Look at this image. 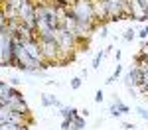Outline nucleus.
Segmentation results:
<instances>
[{
    "label": "nucleus",
    "instance_id": "f257e3e1",
    "mask_svg": "<svg viewBox=\"0 0 148 130\" xmlns=\"http://www.w3.org/2000/svg\"><path fill=\"white\" fill-rule=\"evenodd\" d=\"M71 16L77 20V24H91L97 22L95 10H93V0H73L69 4Z\"/></svg>",
    "mask_w": 148,
    "mask_h": 130
},
{
    "label": "nucleus",
    "instance_id": "f03ea898",
    "mask_svg": "<svg viewBox=\"0 0 148 130\" xmlns=\"http://www.w3.org/2000/svg\"><path fill=\"white\" fill-rule=\"evenodd\" d=\"M40 47H42L44 61L51 63V65H57V61L61 57V49L57 46V42H40Z\"/></svg>",
    "mask_w": 148,
    "mask_h": 130
},
{
    "label": "nucleus",
    "instance_id": "7ed1b4c3",
    "mask_svg": "<svg viewBox=\"0 0 148 130\" xmlns=\"http://www.w3.org/2000/svg\"><path fill=\"white\" fill-rule=\"evenodd\" d=\"M24 49H26V53L34 59V61H38V65L44 63V55H42V47H40V39H38V37L28 39V42L24 44Z\"/></svg>",
    "mask_w": 148,
    "mask_h": 130
},
{
    "label": "nucleus",
    "instance_id": "20e7f679",
    "mask_svg": "<svg viewBox=\"0 0 148 130\" xmlns=\"http://www.w3.org/2000/svg\"><path fill=\"white\" fill-rule=\"evenodd\" d=\"M10 108L14 110V112H22V114H30V108H28V105H26V101L24 99H20V101H14L10 105Z\"/></svg>",
    "mask_w": 148,
    "mask_h": 130
},
{
    "label": "nucleus",
    "instance_id": "39448f33",
    "mask_svg": "<svg viewBox=\"0 0 148 130\" xmlns=\"http://www.w3.org/2000/svg\"><path fill=\"white\" fill-rule=\"evenodd\" d=\"M42 105L44 106H57V108H63V103L57 101L56 97H51V95H42Z\"/></svg>",
    "mask_w": 148,
    "mask_h": 130
},
{
    "label": "nucleus",
    "instance_id": "423d86ee",
    "mask_svg": "<svg viewBox=\"0 0 148 130\" xmlns=\"http://www.w3.org/2000/svg\"><path fill=\"white\" fill-rule=\"evenodd\" d=\"M59 114H61V118H75L79 114V110L75 106H63V108H59Z\"/></svg>",
    "mask_w": 148,
    "mask_h": 130
},
{
    "label": "nucleus",
    "instance_id": "0eeeda50",
    "mask_svg": "<svg viewBox=\"0 0 148 130\" xmlns=\"http://www.w3.org/2000/svg\"><path fill=\"white\" fill-rule=\"evenodd\" d=\"M146 63H148V51L140 49L136 55H134V65H138V67H144Z\"/></svg>",
    "mask_w": 148,
    "mask_h": 130
},
{
    "label": "nucleus",
    "instance_id": "6e6552de",
    "mask_svg": "<svg viewBox=\"0 0 148 130\" xmlns=\"http://www.w3.org/2000/svg\"><path fill=\"white\" fill-rule=\"evenodd\" d=\"M69 130H85V116L77 114V116L73 118V124H71Z\"/></svg>",
    "mask_w": 148,
    "mask_h": 130
},
{
    "label": "nucleus",
    "instance_id": "1a4fd4ad",
    "mask_svg": "<svg viewBox=\"0 0 148 130\" xmlns=\"http://www.w3.org/2000/svg\"><path fill=\"white\" fill-rule=\"evenodd\" d=\"M109 112H111V116H123V112H121V108H119V105H116V103H111V106H109Z\"/></svg>",
    "mask_w": 148,
    "mask_h": 130
},
{
    "label": "nucleus",
    "instance_id": "9d476101",
    "mask_svg": "<svg viewBox=\"0 0 148 130\" xmlns=\"http://www.w3.org/2000/svg\"><path fill=\"white\" fill-rule=\"evenodd\" d=\"M105 57V51H99L97 55H95V59H93V69H99L101 67V59Z\"/></svg>",
    "mask_w": 148,
    "mask_h": 130
},
{
    "label": "nucleus",
    "instance_id": "9b49d317",
    "mask_svg": "<svg viewBox=\"0 0 148 130\" xmlns=\"http://www.w3.org/2000/svg\"><path fill=\"white\" fill-rule=\"evenodd\" d=\"M6 22H8V18H6V12H4V8L0 6V32L6 28Z\"/></svg>",
    "mask_w": 148,
    "mask_h": 130
},
{
    "label": "nucleus",
    "instance_id": "f8f14e48",
    "mask_svg": "<svg viewBox=\"0 0 148 130\" xmlns=\"http://www.w3.org/2000/svg\"><path fill=\"white\" fill-rule=\"evenodd\" d=\"M136 114L142 118V120H146V122H148V108H144V106H138V108H136Z\"/></svg>",
    "mask_w": 148,
    "mask_h": 130
},
{
    "label": "nucleus",
    "instance_id": "ddd939ff",
    "mask_svg": "<svg viewBox=\"0 0 148 130\" xmlns=\"http://www.w3.org/2000/svg\"><path fill=\"white\" fill-rule=\"evenodd\" d=\"M134 37H136V32H134V30H126L125 35H123V39H125V42H132Z\"/></svg>",
    "mask_w": 148,
    "mask_h": 130
},
{
    "label": "nucleus",
    "instance_id": "4468645a",
    "mask_svg": "<svg viewBox=\"0 0 148 130\" xmlns=\"http://www.w3.org/2000/svg\"><path fill=\"white\" fill-rule=\"evenodd\" d=\"M71 124H73V118H63V122H61V130H69V128H71Z\"/></svg>",
    "mask_w": 148,
    "mask_h": 130
},
{
    "label": "nucleus",
    "instance_id": "2eb2a0df",
    "mask_svg": "<svg viewBox=\"0 0 148 130\" xmlns=\"http://www.w3.org/2000/svg\"><path fill=\"white\" fill-rule=\"evenodd\" d=\"M81 83H83V79H81V77H73V79H71V89H79Z\"/></svg>",
    "mask_w": 148,
    "mask_h": 130
},
{
    "label": "nucleus",
    "instance_id": "dca6fc26",
    "mask_svg": "<svg viewBox=\"0 0 148 130\" xmlns=\"http://www.w3.org/2000/svg\"><path fill=\"white\" fill-rule=\"evenodd\" d=\"M8 89H10V83H2L0 81V97H4V95L8 93Z\"/></svg>",
    "mask_w": 148,
    "mask_h": 130
},
{
    "label": "nucleus",
    "instance_id": "f3484780",
    "mask_svg": "<svg viewBox=\"0 0 148 130\" xmlns=\"http://www.w3.org/2000/svg\"><path fill=\"white\" fill-rule=\"evenodd\" d=\"M103 99H105V95H103V91L99 89V91L95 93V103H97V105H101V103H103Z\"/></svg>",
    "mask_w": 148,
    "mask_h": 130
},
{
    "label": "nucleus",
    "instance_id": "a211bd4d",
    "mask_svg": "<svg viewBox=\"0 0 148 130\" xmlns=\"http://www.w3.org/2000/svg\"><path fill=\"white\" fill-rule=\"evenodd\" d=\"M99 32H101V37H107V35H109V30H107V24H101V26H99Z\"/></svg>",
    "mask_w": 148,
    "mask_h": 130
},
{
    "label": "nucleus",
    "instance_id": "6ab92c4d",
    "mask_svg": "<svg viewBox=\"0 0 148 130\" xmlns=\"http://www.w3.org/2000/svg\"><path fill=\"white\" fill-rule=\"evenodd\" d=\"M138 37H140V39H148V26H144V28L138 32Z\"/></svg>",
    "mask_w": 148,
    "mask_h": 130
},
{
    "label": "nucleus",
    "instance_id": "aec40b11",
    "mask_svg": "<svg viewBox=\"0 0 148 130\" xmlns=\"http://www.w3.org/2000/svg\"><path fill=\"white\" fill-rule=\"evenodd\" d=\"M121 73H123V65H121V63H116V69H114V77H116V79H119V77H121Z\"/></svg>",
    "mask_w": 148,
    "mask_h": 130
},
{
    "label": "nucleus",
    "instance_id": "412c9836",
    "mask_svg": "<svg viewBox=\"0 0 148 130\" xmlns=\"http://www.w3.org/2000/svg\"><path fill=\"white\" fill-rule=\"evenodd\" d=\"M123 130H136V126L130 124V122H125V124H123Z\"/></svg>",
    "mask_w": 148,
    "mask_h": 130
},
{
    "label": "nucleus",
    "instance_id": "4be33fe9",
    "mask_svg": "<svg viewBox=\"0 0 148 130\" xmlns=\"http://www.w3.org/2000/svg\"><path fill=\"white\" fill-rule=\"evenodd\" d=\"M20 83H22V81H20L18 77H12V79H10V85H12V87H18Z\"/></svg>",
    "mask_w": 148,
    "mask_h": 130
},
{
    "label": "nucleus",
    "instance_id": "5701e85b",
    "mask_svg": "<svg viewBox=\"0 0 148 130\" xmlns=\"http://www.w3.org/2000/svg\"><path fill=\"white\" fill-rule=\"evenodd\" d=\"M67 2H73V0H67Z\"/></svg>",
    "mask_w": 148,
    "mask_h": 130
},
{
    "label": "nucleus",
    "instance_id": "b1692460",
    "mask_svg": "<svg viewBox=\"0 0 148 130\" xmlns=\"http://www.w3.org/2000/svg\"><path fill=\"white\" fill-rule=\"evenodd\" d=\"M146 99H148V95H146Z\"/></svg>",
    "mask_w": 148,
    "mask_h": 130
}]
</instances>
